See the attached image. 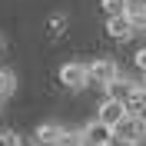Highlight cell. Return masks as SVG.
I'll use <instances>...</instances> for the list:
<instances>
[{"label":"cell","mask_w":146,"mask_h":146,"mask_svg":"<svg viewBox=\"0 0 146 146\" xmlns=\"http://www.w3.org/2000/svg\"><path fill=\"white\" fill-rule=\"evenodd\" d=\"M56 146H86V139H83V133H70V129H63V136H60Z\"/></svg>","instance_id":"cell-12"},{"label":"cell","mask_w":146,"mask_h":146,"mask_svg":"<svg viewBox=\"0 0 146 146\" xmlns=\"http://www.w3.org/2000/svg\"><path fill=\"white\" fill-rule=\"evenodd\" d=\"M93 146H113V139H110V143H93Z\"/></svg>","instance_id":"cell-18"},{"label":"cell","mask_w":146,"mask_h":146,"mask_svg":"<svg viewBox=\"0 0 146 146\" xmlns=\"http://www.w3.org/2000/svg\"><path fill=\"white\" fill-rule=\"evenodd\" d=\"M126 116V113H123V103H116V100H103L100 103V110H96V123H103V126H116L119 119Z\"/></svg>","instance_id":"cell-4"},{"label":"cell","mask_w":146,"mask_h":146,"mask_svg":"<svg viewBox=\"0 0 146 146\" xmlns=\"http://www.w3.org/2000/svg\"><path fill=\"white\" fill-rule=\"evenodd\" d=\"M106 33L113 40H129L133 36V23H129L126 13H119V17H106Z\"/></svg>","instance_id":"cell-5"},{"label":"cell","mask_w":146,"mask_h":146,"mask_svg":"<svg viewBox=\"0 0 146 146\" xmlns=\"http://www.w3.org/2000/svg\"><path fill=\"white\" fill-rule=\"evenodd\" d=\"M136 66H139V70H143V76H146V46H143V50H139V53H136Z\"/></svg>","instance_id":"cell-16"},{"label":"cell","mask_w":146,"mask_h":146,"mask_svg":"<svg viewBox=\"0 0 146 146\" xmlns=\"http://www.w3.org/2000/svg\"><path fill=\"white\" fill-rule=\"evenodd\" d=\"M86 73H90V83H96V86H106V83H113V80L119 76V66H116V60L100 56V60L86 63Z\"/></svg>","instance_id":"cell-2"},{"label":"cell","mask_w":146,"mask_h":146,"mask_svg":"<svg viewBox=\"0 0 146 146\" xmlns=\"http://www.w3.org/2000/svg\"><path fill=\"white\" fill-rule=\"evenodd\" d=\"M129 23H133V33H146V10H139V13H126Z\"/></svg>","instance_id":"cell-13"},{"label":"cell","mask_w":146,"mask_h":146,"mask_svg":"<svg viewBox=\"0 0 146 146\" xmlns=\"http://www.w3.org/2000/svg\"><path fill=\"white\" fill-rule=\"evenodd\" d=\"M83 139H86V146H93V143H110V139H113V129H110V126H103V123H96V119H93L90 126L83 129Z\"/></svg>","instance_id":"cell-8"},{"label":"cell","mask_w":146,"mask_h":146,"mask_svg":"<svg viewBox=\"0 0 146 146\" xmlns=\"http://www.w3.org/2000/svg\"><path fill=\"white\" fill-rule=\"evenodd\" d=\"M0 146H20V136L17 133H0Z\"/></svg>","instance_id":"cell-15"},{"label":"cell","mask_w":146,"mask_h":146,"mask_svg":"<svg viewBox=\"0 0 146 146\" xmlns=\"http://www.w3.org/2000/svg\"><path fill=\"white\" fill-rule=\"evenodd\" d=\"M100 7L106 17H119V13H126V7H123V0H100Z\"/></svg>","instance_id":"cell-11"},{"label":"cell","mask_w":146,"mask_h":146,"mask_svg":"<svg viewBox=\"0 0 146 146\" xmlns=\"http://www.w3.org/2000/svg\"><path fill=\"white\" fill-rule=\"evenodd\" d=\"M63 136V126L60 123H40L36 126V146H56Z\"/></svg>","instance_id":"cell-7"},{"label":"cell","mask_w":146,"mask_h":146,"mask_svg":"<svg viewBox=\"0 0 146 146\" xmlns=\"http://www.w3.org/2000/svg\"><path fill=\"white\" fill-rule=\"evenodd\" d=\"M139 90H143V96H146V76H143V83H139Z\"/></svg>","instance_id":"cell-17"},{"label":"cell","mask_w":146,"mask_h":146,"mask_svg":"<svg viewBox=\"0 0 146 146\" xmlns=\"http://www.w3.org/2000/svg\"><path fill=\"white\" fill-rule=\"evenodd\" d=\"M123 7H126V13H139V10H146V0H123Z\"/></svg>","instance_id":"cell-14"},{"label":"cell","mask_w":146,"mask_h":146,"mask_svg":"<svg viewBox=\"0 0 146 146\" xmlns=\"http://www.w3.org/2000/svg\"><path fill=\"white\" fill-rule=\"evenodd\" d=\"M146 136V116H123L113 126V139H119V143H133L139 146Z\"/></svg>","instance_id":"cell-1"},{"label":"cell","mask_w":146,"mask_h":146,"mask_svg":"<svg viewBox=\"0 0 146 146\" xmlns=\"http://www.w3.org/2000/svg\"><path fill=\"white\" fill-rule=\"evenodd\" d=\"M143 110H146V96H143V90L136 86V90L123 100V113H126V116H143Z\"/></svg>","instance_id":"cell-9"},{"label":"cell","mask_w":146,"mask_h":146,"mask_svg":"<svg viewBox=\"0 0 146 146\" xmlns=\"http://www.w3.org/2000/svg\"><path fill=\"white\" fill-rule=\"evenodd\" d=\"M103 90H106V100H116V103H123V100L129 96V93L136 90V83H129L126 76H116V80H113V83H106Z\"/></svg>","instance_id":"cell-6"},{"label":"cell","mask_w":146,"mask_h":146,"mask_svg":"<svg viewBox=\"0 0 146 146\" xmlns=\"http://www.w3.org/2000/svg\"><path fill=\"white\" fill-rule=\"evenodd\" d=\"M13 90H17V76L10 70H0V100H7Z\"/></svg>","instance_id":"cell-10"},{"label":"cell","mask_w":146,"mask_h":146,"mask_svg":"<svg viewBox=\"0 0 146 146\" xmlns=\"http://www.w3.org/2000/svg\"><path fill=\"white\" fill-rule=\"evenodd\" d=\"M60 83H63L66 90H83V86H90V73H86V63H63L60 66Z\"/></svg>","instance_id":"cell-3"}]
</instances>
